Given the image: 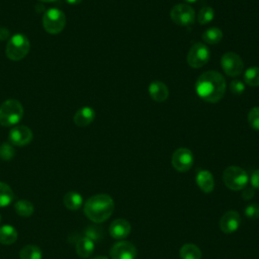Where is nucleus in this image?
Returning <instances> with one entry per match:
<instances>
[{
	"instance_id": "9b49d317",
	"label": "nucleus",
	"mask_w": 259,
	"mask_h": 259,
	"mask_svg": "<svg viewBox=\"0 0 259 259\" xmlns=\"http://www.w3.org/2000/svg\"><path fill=\"white\" fill-rule=\"evenodd\" d=\"M32 132L26 125H15L10 130L8 135L9 143L17 147L28 145L32 141Z\"/></svg>"
},
{
	"instance_id": "5701e85b",
	"label": "nucleus",
	"mask_w": 259,
	"mask_h": 259,
	"mask_svg": "<svg viewBox=\"0 0 259 259\" xmlns=\"http://www.w3.org/2000/svg\"><path fill=\"white\" fill-rule=\"evenodd\" d=\"M13 200L14 192L11 189V187L4 182H0V207H4L11 204Z\"/></svg>"
},
{
	"instance_id": "aec40b11",
	"label": "nucleus",
	"mask_w": 259,
	"mask_h": 259,
	"mask_svg": "<svg viewBox=\"0 0 259 259\" xmlns=\"http://www.w3.org/2000/svg\"><path fill=\"white\" fill-rule=\"evenodd\" d=\"M17 240V231L11 225H4L0 227V243L4 245H11Z\"/></svg>"
},
{
	"instance_id": "bb28decb",
	"label": "nucleus",
	"mask_w": 259,
	"mask_h": 259,
	"mask_svg": "<svg viewBox=\"0 0 259 259\" xmlns=\"http://www.w3.org/2000/svg\"><path fill=\"white\" fill-rule=\"evenodd\" d=\"M214 17V10L209 6H203L197 15V21L200 24H207L209 23Z\"/></svg>"
},
{
	"instance_id": "7c9ffc66",
	"label": "nucleus",
	"mask_w": 259,
	"mask_h": 259,
	"mask_svg": "<svg viewBox=\"0 0 259 259\" xmlns=\"http://www.w3.org/2000/svg\"><path fill=\"white\" fill-rule=\"evenodd\" d=\"M230 91L234 95H241L245 91V84L239 79H234L230 83Z\"/></svg>"
},
{
	"instance_id": "2eb2a0df",
	"label": "nucleus",
	"mask_w": 259,
	"mask_h": 259,
	"mask_svg": "<svg viewBox=\"0 0 259 259\" xmlns=\"http://www.w3.org/2000/svg\"><path fill=\"white\" fill-rule=\"evenodd\" d=\"M151 98L156 102H164L169 96V89L167 85L161 81H153L148 87Z\"/></svg>"
},
{
	"instance_id": "0eeeda50",
	"label": "nucleus",
	"mask_w": 259,
	"mask_h": 259,
	"mask_svg": "<svg viewBox=\"0 0 259 259\" xmlns=\"http://www.w3.org/2000/svg\"><path fill=\"white\" fill-rule=\"evenodd\" d=\"M170 17L177 25L189 26L195 21V11L189 4L179 3L172 7Z\"/></svg>"
},
{
	"instance_id": "c756f323",
	"label": "nucleus",
	"mask_w": 259,
	"mask_h": 259,
	"mask_svg": "<svg viewBox=\"0 0 259 259\" xmlns=\"http://www.w3.org/2000/svg\"><path fill=\"white\" fill-rule=\"evenodd\" d=\"M244 213L250 220H257V219H259V204L256 203V202L248 204L245 207Z\"/></svg>"
},
{
	"instance_id": "b1692460",
	"label": "nucleus",
	"mask_w": 259,
	"mask_h": 259,
	"mask_svg": "<svg viewBox=\"0 0 259 259\" xmlns=\"http://www.w3.org/2000/svg\"><path fill=\"white\" fill-rule=\"evenodd\" d=\"M14 209L20 217H30L33 213V204L26 199H19L14 203Z\"/></svg>"
},
{
	"instance_id": "7ed1b4c3",
	"label": "nucleus",
	"mask_w": 259,
	"mask_h": 259,
	"mask_svg": "<svg viewBox=\"0 0 259 259\" xmlns=\"http://www.w3.org/2000/svg\"><path fill=\"white\" fill-rule=\"evenodd\" d=\"M23 106L16 99H7L0 105V124L11 126L17 124L23 116Z\"/></svg>"
},
{
	"instance_id": "393cba45",
	"label": "nucleus",
	"mask_w": 259,
	"mask_h": 259,
	"mask_svg": "<svg viewBox=\"0 0 259 259\" xmlns=\"http://www.w3.org/2000/svg\"><path fill=\"white\" fill-rule=\"evenodd\" d=\"M20 259H42L41 250L34 245H26L19 251Z\"/></svg>"
},
{
	"instance_id": "2f4dec72",
	"label": "nucleus",
	"mask_w": 259,
	"mask_h": 259,
	"mask_svg": "<svg viewBox=\"0 0 259 259\" xmlns=\"http://www.w3.org/2000/svg\"><path fill=\"white\" fill-rule=\"evenodd\" d=\"M251 185L254 188L259 189V169L255 170L251 176Z\"/></svg>"
},
{
	"instance_id": "c85d7f7f",
	"label": "nucleus",
	"mask_w": 259,
	"mask_h": 259,
	"mask_svg": "<svg viewBox=\"0 0 259 259\" xmlns=\"http://www.w3.org/2000/svg\"><path fill=\"white\" fill-rule=\"evenodd\" d=\"M15 151L10 143H3L0 146V158L4 161H9L14 157Z\"/></svg>"
},
{
	"instance_id": "39448f33",
	"label": "nucleus",
	"mask_w": 259,
	"mask_h": 259,
	"mask_svg": "<svg viewBox=\"0 0 259 259\" xmlns=\"http://www.w3.org/2000/svg\"><path fill=\"white\" fill-rule=\"evenodd\" d=\"M248 174L238 166H229L224 170L223 181L225 185L234 191L244 189L248 183Z\"/></svg>"
},
{
	"instance_id": "a878e982",
	"label": "nucleus",
	"mask_w": 259,
	"mask_h": 259,
	"mask_svg": "<svg viewBox=\"0 0 259 259\" xmlns=\"http://www.w3.org/2000/svg\"><path fill=\"white\" fill-rule=\"evenodd\" d=\"M244 81L251 87L259 86V67H249L244 73Z\"/></svg>"
},
{
	"instance_id": "423d86ee",
	"label": "nucleus",
	"mask_w": 259,
	"mask_h": 259,
	"mask_svg": "<svg viewBox=\"0 0 259 259\" xmlns=\"http://www.w3.org/2000/svg\"><path fill=\"white\" fill-rule=\"evenodd\" d=\"M42 25L47 32L57 34L65 28L66 15L58 8H50L42 16Z\"/></svg>"
},
{
	"instance_id": "412c9836",
	"label": "nucleus",
	"mask_w": 259,
	"mask_h": 259,
	"mask_svg": "<svg viewBox=\"0 0 259 259\" xmlns=\"http://www.w3.org/2000/svg\"><path fill=\"white\" fill-rule=\"evenodd\" d=\"M223 31L219 27H209L205 29L201 35L202 40L207 45H217L223 38Z\"/></svg>"
},
{
	"instance_id": "20e7f679",
	"label": "nucleus",
	"mask_w": 259,
	"mask_h": 259,
	"mask_svg": "<svg viewBox=\"0 0 259 259\" xmlns=\"http://www.w3.org/2000/svg\"><path fill=\"white\" fill-rule=\"evenodd\" d=\"M30 50V44L28 38L21 33L12 35L7 41L5 48L6 57L11 61H20L28 54Z\"/></svg>"
},
{
	"instance_id": "f3484780",
	"label": "nucleus",
	"mask_w": 259,
	"mask_h": 259,
	"mask_svg": "<svg viewBox=\"0 0 259 259\" xmlns=\"http://www.w3.org/2000/svg\"><path fill=\"white\" fill-rule=\"evenodd\" d=\"M195 181L197 186L204 193H210L214 188V180L212 174L208 170H200L196 173Z\"/></svg>"
},
{
	"instance_id": "dca6fc26",
	"label": "nucleus",
	"mask_w": 259,
	"mask_h": 259,
	"mask_svg": "<svg viewBox=\"0 0 259 259\" xmlns=\"http://www.w3.org/2000/svg\"><path fill=\"white\" fill-rule=\"evenodd\" d=\"M95 118V111L90 106H84L79 108L74 114L73 121L77 126L84 127L89 125Z\"/></svg>"
},
{
	"instance_id": "1a4fd4ad",
	"label": "nucleus",
	"mask_w": 259,
	"mask_h": 259,
	"mask_svg": "<svg viewBox=\"0 0 259 259\" xmlns=\"http://www.w3.org/2000/svg\"><path fill=\"white\" fill-rule=\"evenodd\" d=\"M221 66L225 74L230 77H237L244 70V62L242 58L234 52H227L223 55Z\"/></svg>"
},
{
	"instance_id": "f8f14e48",
	"label": "nucleus",
	"mask_w": 259,
	"mask_h": 259,
	"mask_svg": "<svg viewBox=\"0 0 259 259\" xmlns=\"http://www.w3.org/2000/svg\"><path fill=\"white\" fill-rule=\"evenodd\" d=\"M111 259H136L137 248L130 242H117L110 249Z\"/></svg>"
},
{
	"instance_id": "6ab92c4d",
	"label": "nucleus",
	"mask_w": 259,
	"mask_h": 259,
	"mask_svg": "<svg viewBox=\"0 0 259 259\" xmlns=\"http://www.w3.org/2000/svg\"><path fill=\"white\" fill-rule=\"evenodd\" d=\"M64 205L70 210H77L83 204V198L81 194L75 191H69L64 195L63 198Z\"/></svg>"
},
{
	"instance_id": "cd10ccee",
	"label": "nucleus",
	"mask_w": 259,
	"mask_h": 259,
	"mask_svg": "<svg viewBox=\"0 0 259 259\" xmlns=\"http://www.w3.org/2000/svg\"><path fill=\"white\" fill-rule=\"evenodd\" d=\"M247 119H248V123L249 125L256 130L259 131V106H255L252 107L247 115Z\"/></svg>"
},
{
	"instance_id": "4468645a",
	"label": "nucleus",
	"mask_w": 259,
	"mask_h": 259,
	"mask_svg": "<svg viewBox=\"0 0 259 259\" xmlns=\"http://www.w3.org/2000/svg\"><path fill=\"white\" fill-rule=\"evenodd\" d=\"M131 224L123 219L114 220L109 226V234L114 239H124L131 233Z\"/></svg>"
},
{
	"instance_id": "a211bd4d",
	"label": "nucleus",
	"mask_w": 259,
	"mask_h": 259,
	"mask_svg": "<svg viewBox=\"0 0 259 259\" xmlns=\"http://www.w3.org/2000/svg\"><path fill=\"white\" fill-rule=\"evenodd\" d=\"M94 248V241L88 237H82L76 243V252L82 258L89 257L93 253Z\"/></svg>"
},
{
	"instance_id": "473e14b6",
	"label": "nucleus",
	"mask_w": 259,
	"mask_h": 259,
	"mask_svg": "<svg viewBox=\"0 0 259 259\" xmlns=\"http://www.w3.org/2000/svg\"><path fill=\"white\" fill-rule=\"evenodd\" d=\"M254 194H255L254 190L248 187V188H245V190L242 192V198L244 200H250L254 196Z\"/></svg>"
},
{
	"instance_id": "4be33fe9",
	"label": "nucleus",
	"mask_w": 259,
	"mask_h": 259,
	"mask_svg": "<svg viewBox=\"0 0 259 259\" xmlns=\"http://www.w3.org/2000/svg\"><path fill=\"white\" fill-rule=\"evenodd\" d=\"M179 256L181 259H200L201 251L194 244H185L180 248Z\"/></svg>"
},
{
	"instance_id": "f704fd0d",
	"label": "nucleus",
	"mask_w": 259,
	"mask_h": 259,
	"mask_svg": "<svg viewBox=\"0 0 259 259\" xmlns=\"http://www.w3.org/2000/svg\"><path fill=\"white\" fill-rule=\"evenodd\" d=\"M92 259H108L106 256H97V257H94Z\"/></svg>"
},
{
	"instance_id": "4c0bfd02",
	"label": "nucleus",
	"mask_w": 259,
	"mask_h": 259,
	"mask_svg": "<svg viewBox=\"0 0 259 259\" xmlns=\"http://www.w3.org/2000/svg\"><path fill=\"white\" fill-rule=\"evenodd\" d=\"M0 223H1V214H0Z\"/></svg>"
},
{
	"instance_id": "72a5a7b5",
	"label": "nucleus",
	"mask_w": 259,
	"mask_h": 259,
	"mask_svg": "<svg viewBox=\"0 0 259 259\" xmlns=\"http://www.w3.org/2000/svg\"><path fill=\"white\" fill-rule=\"evenodd\" d=\"M66 2L69 3V4H71V5H77V4L81 3L82 0H66Z\"/></svg>"
},
{
	"instance_id": "6e6552de",
	"label": "nucleus",
	"mask_w": 259,
	"mask_h": 259,
	"mask_svg": "<svg viewBox=\"0 0 259 259\" xmlns=\"http://www.w3.org/2000/svg\"><path fill=\"white\" fill-rule=\"evenodd\" d=\"M209 57V49L202 42H196L188 51L187 64L193 69H198L208 62Z\"/></svg>"
},
{
	"instance_id": "ddd939ff",
	"label": "nucleus",
	"mask_w": 259,
	"mask_h": 259,
	"mask_svg": "<svg viewBox=\"0 0 259 259\" xmlns=\"http://www.w3.org/2000/svg\"><path fill=\"white\" fill-rule=\"evenodd\" d=\"M240 223V214L236 210H228L220 220V229L225 234H232L238 230Z\"/></svg>"
},
{
	"instance_id": "f257e3e1",
	"label": "nucleus",
	"mask_w": 259,
	"mask_h": 259,
	"mask_svg": "<svg viewBox=\"0 0 259 259\" xmlns=\"http://www.w3.org/2000/svg\"><path fill=\"white\" fill-rule=\"evenodd\" d=\"M227 83L223 75L217 71H206L202 73L195 83L197 95L206 102L217 103L225 95Z\"/></svg>"
},
{
	"instance_id": "9d476101",
	"label": "nucleus",
	"mask_w": 259,
	"mask_h": 259,
	"mask_svg": "<svg viewBox=\"0 0 259 259\" xmlns=\"http://www.w3.org/2000/svg\"><path fill=\"white\" fill-rule=\"evenodd\" d=\"M171 164L178 172L188 171L193 164V154L187 148L177 149L171 158Z\"/></svg>"
},
{
	"instance_id": "c9c22d12",
	"label": "nucleus",
	"mask_w": 259,
	"mask_h": 259,
	"mask_svg": "<svg viewBox=\"0 0 259 259\" xmlns=\"http://www.w3.org/2000/svg\"><path fill=\"white\" fill-rule=\"evenodd\" d=\"M39 1H41V2H53L55 0H39Z\"/></svg>"
},
{
	"instance_id": "e433bc0d",
	"label": "nucleus",
	"mask_w": 259,
	"mask_h": 259,
	"mask_svg": "<svg viewBox=\"0 0 259 259\" xmlns=\"http://www.w3.org/2000/svg\"><path fill=\"white\" fill-rule=\"evenodd\" d=\"M184 1H186V2H188V3H192V2H195L196 0H184Z\"/></svg>"
},
{
	"instance_id": "f03ea898",
	"label": "nucleus",
	"mask_w": 259,
	"mask_h": 259,
	"mask_svg": "<svg viewBox=\"0 0 259 259\" xmlns=\"http://www.w3.org/2000/svg\"><path fill=\"white\" fill-rule=\"evenodd\" d=\"M114 210L113 199L105 193L91 196L84 204V213L94 223L105 222Z\"/></svg>"
}]
</instances>
